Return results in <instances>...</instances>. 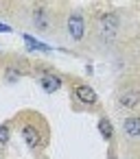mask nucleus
<instances>
[{
	"label": "nucleus",
	"mask_w": 140,
	"mask_h": 159,
	"mask_svg": "<svg viewBox=\"0 0 140 159\" xmlns=\"http://www.w3.org/2000/svg\"><path fill=\"white\" fill-rule=\"evenodd\" d=\"M83 29H85L83 18H81L79 13L70 16V20H68V33L72 35V39H81V37H83Z\"/></svg>",
	"instance_id": "obj_1"
},
{
	"label": "nucleus",
	"mask_w": 140,
	"mask_h": 159,
	"mask_svg": "<svg viewBox=\"0 0 140 159\" xmlns=\"http://www.w3.org/2000/svg\"><path fill=\"white\" fill-rule=\"evenodd\" d=\"M42 87H44L46 92H57V89L61 87V81H59V76L46 74V76H42Z\"/></svg>",
	"instance_id": "obj_5"
},
{
	"label": "nucleus",
	"mask_w": 140,
	"mask_h": 159,
	"mask_svg": "<svg viewBox=\"0 0 140 159\" xmlns=\"http://www.w3.org/2000/svg\"><path fill=\"white\" fill-rule=\"evenodd\" d=\"M0 31H2V33H9V31H11V29H9V26H7V24H2V22H0Z\"/></svg>",
	"instance_id": "obj_12"
},
{
	"label": "nucleus",
	"mask_w": 140,
	"mask_h": 159,
	"mask_svg": "<svg viewBox=\"0 0 140 159\" xmlns=\"http://www.w3.org/2000/svg\"><path fill=\"white\" fill-rule=\"evenodd\" d=\"M9 142V126H0V144H7Z\"/></svg>",
	"instance_id": "obj_10"
},
{
	"label": "nucleus",
	"mask_w": 140,
	"mask_h": 159,
	"mask_svg": "<svg viewBox=\"0 0 140 159\" xmlns=\"http://www.w3.org/2000/svg\"><path fill=\"white\" fill-rule=\"evenodd\" d=\"M125 133L129 137H140V118H127L125 120Z\"/></svg>",
	"instance_id": "obj_4"
},
{
	"label": "nucleus",
	"mask_w": 140,
	"mask_h": 159,
	"mask_svg": "<svg viewBox=\"0 0 140 159\" xmlns=\"http://www.w3.org/2000/svg\"><path fill=\"white\" fill-rule=\"evenodd\" d=\"M75 94H77V98H79L81 102H85V105H94V102H96V94H94V89L88 87V85H79V87L75 89Z\"/></svg>",
	"instance_id": "obj_2"
},
{
	"label": "nucleus",
	"mask_w": 140,
	"mask_h": 159,
	"mask_svg": "<svg viewBox=\"0 0 140 159\" xmlns=\"http://www.w3.org/2000/svg\"><path fill=\"white\" fill-rule=\"evenodd\" d=\"M24 39H27V44H31V48H37V50H46V46H44V44H40V42H35V39H31L29 35H27Z\"/></svg>",
	"instance_id": "obj_11"
},
{
	"label": "nucleus",
	"mask_w": 140,
	"mask_h": 159,
	"mask_svg": "<svg viewBox=\"0 0 140 159\" xmlns=\"http://www.w3.org/2000/svg\"><path fill=\"white\" fill-rule=\"evenodd\" d=\"M140 102V94L138 92H125L120 94V105L123 107H136Z\"/></svg>",
	"instance_id": "obj_6"
},
{
	"label": "nucleus",
	"mask_w": 140,
	"mask_h": 159,
	"mask_svg": "<svg viewBox=\"0 0 140 159\" xmlns=\"http://www.w3.org/2000/svg\"><path fill=\"white\" fill-rule=\"evenodd\" d=\"M35 24L40 29H46V13H44V9H37L35 11Z\"/></svg>",
	"instance_id": "obj_9"
},
{
	"label": "nucleus",
	"mask_w": 140,
	"mask_h": 159,
	"mask_svg": "<svg viewBox=\"0 0 140 159\" xmlns=\"http://www.w3.org/2000/svg\"><path fill=\"white\" fill-rule=\"evenodd\" d=\"M101 24H103V29L114 31V29H118V18H116V16H112V13H107V16H103V18H101Z\"/></svg>",
	"instance_id": "obj_7"
},
{
	"label": "nucleus",
	"mask_w": 140,
	"mask_h": 159,
	"mask_svg": "<svg viewBox=\"0 0 140 159\" xmlns=\"http://www.w3.org/2000/svg\"><path fill=\"white\" fill-rule=\"evenodd\" d=\"M22 135H24V139H27V144H29L31 148H37V146L42 144V139H40V133H37L33 126H24Z\"/></svg>",
	"instance_id": "obj_3"
},
{
	"label": "nucleus",
	"mask_w": 140,
	"mask_h": 159,
	"mask_svg": "<svg viewBox=\"0 0 140 159\" xmlns=\"http://www.w3.org/2000/svg\"><path fill=\"white\" fill-rule=\"evenodd\" d=\"M99 131L103 133L105 139H109V137H112V124H109V120H101V122H99Z\"/></svg>",
	"instance_id": "obj_8"
}]
</instances>
